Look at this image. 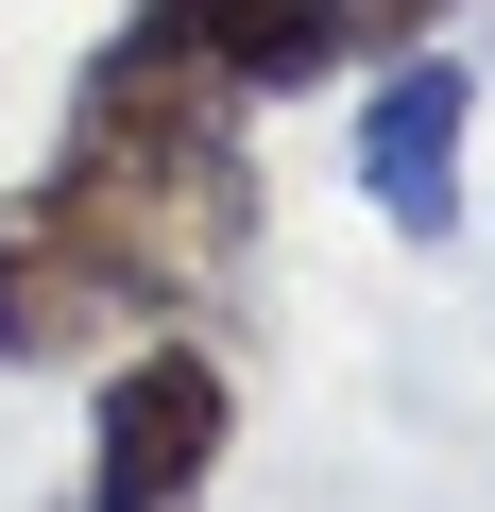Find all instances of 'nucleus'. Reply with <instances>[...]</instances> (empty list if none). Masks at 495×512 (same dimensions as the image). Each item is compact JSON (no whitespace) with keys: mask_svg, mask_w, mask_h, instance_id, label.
I'll return each instance as SVG.
<instances>
[{"mask_svg":"<svg viewBox=\"0 0 495 512\" xmlns=\"http://www.w3.org/2000/svg\"><path fill=\"white\" fill-rule=\"evenodd\" d=\"M239 120H257L239 86L137 52V35H103L86 86H69V137H52V205H86L137 274L188 308L205 274L257 256V137H239Z\"/></svg>","mask_w":495,"mask_h":512,"instance_id":"f257e3e1","label":"nucleus"},{"mask_svg":"<svg viewBox=\"0 0 495 512\" xmlns=\"http://www.w3.org/2000/svg\"><path fill=\"white\" fill-rule=\"evenodd\" d=\"M239 444V376L188 325H137L103 359V427H86V512H205Z\"/></svg>","mask_w":495,"mask_h":512,"instance_id":"f03ea898","label":"nucleus"},{"mask_svg":"<svg viewBox=\"0 0 495 512\" xmlns=\"http://www.w3.org/2000/svg\"><path fill=\"white\" fill-rule=\"evenodd\" d=\"M137 325H188V308L137 274L86 205H52V188L0 205V359H18V376H86V359H120Z\"/></svg>","mask_w":495,"mask_h":512,"instance_id":"7ed1b4c3","label":"nucleus"},{"mask_svg":"<svg viewBox=\"0 0 495 512\" xmlns=\"http://www.w3.org/2000/svg\"><path fill=\"white\" fill-rule=\"evenodd\" d=\"M461 137H478V69L427 35V52H376V103H359V188L393 239H461Z\"/></svg>","mask_w":495,"mask_h":512,"instance_id":"20e7f679","label":"nucleus"},{"mask_svg":"<svg viewBox=\"0 0 495 512\" xmlns=\"http://www.w3.org/2000/svg\"><path fill=\"white\" fill-rule=\"evenodd\" d=\"M120 35H137V52H171V69H205V86H239V103H291V86H325V69H342L325 0H137Z\"/></svg>","mask_w":495,"mask_h":512,"instance_id":"39448f33","label":"nucleus"},{"mask_svg":"<svg viewBox=\"0 0 495 512\" xmlns=\"http://www.w3.org/2000/svg\"><path fill=\"white\" fill-rule=\"evenodd\" d=\"M461 18V0H325V35H342V69H376V52H427Z\"/></svg>","mask_w":495,"mask_h":512,"instance_id":"423d86ee","label":"nucleus"}]
</instances>
